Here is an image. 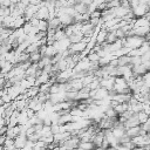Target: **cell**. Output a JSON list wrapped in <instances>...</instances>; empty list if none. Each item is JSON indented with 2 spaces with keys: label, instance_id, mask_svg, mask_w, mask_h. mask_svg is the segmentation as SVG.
<instances>
[{
  "label": "cell",
  "instance_id": "30bf717a",
  "mask_svg": "<svg viewBox=\"0 0 150 150\" xmlns=\"http://www.w3.org/2000/svg\"><path fill=\"white\" fill-rule=\"evenodd\" d=\"M107 30L105 29H101L98 33H97V35H96V43L97 45H101V43H103L104 41H105V38H107Z\"/></svg>",
  "mask_w": 150,
  "mask_h": 150
},
{
  "label": "cell",
  "instance_id": "3957f363",
  "mask_svg": "<svg viewBox=\"0 0 150 150\" xmlns=\"http://www.w3.org/2000/svg\"><path fill=\"white\" fill-rule=\"evenodd\" d=\"M13 141H14V146H15L16 150L22 149L27 144V137H26L25 134H19Z\"/></svg>",
  "mask_w": 150,
  "mask_h": 150
},
{
  "label": "cell",
  "instance_id": "7a4b0ae2",
  "mask_svg": "<svg viewBox=\"0 0 150 150\" xmlns=\"http://www.w3.org/2000/svg\"><path fill=\"white\" fill-rule=\"evenodd\" d=\"M86 46H87V43L83 42V41H80V42H76V43H70V46L68 48V52H69L70 55L80 54L81 52H83L86 49Z\"/></svg>",
  "mask_w": 150,
  "mask_h": 150
},
{
  "label": "cell",
  "instance_id": "2e32d148",
  "mask_svg": "<svg viewBox=\"0 0 150 150\" xmlns=\"http://www.w3.org/2000/svg\"><path fill=\"white\" fill-rule=\"evenodd\" d=\"M87 87L89 88V90H95V89L100 88V80H98V79H95V80L91 81Z\"/></svg>",
  "mask_w": 150,
  "mask_h": 150
},
{
  "label": "cell",
  "instance_id": "5b68a950",
  "mask_svg": "<svg viewBox=\"0 0 150 150\" xmlns=\"http://www.w3.org/2000/svg\"><path fill=\"white\" fill-rule=\"evenodd\" d=\"M141 125H136V127H131V128H128L125 129V135L129 136L130 138L135 137V136H138L141 135Z\"/></svg>",
  "mask_w": 150,
  "mask_h": 150
},
{
  "label": "cell",
  "instance_id": "6da1fadb",
  "mask_svg": "<svg viewBox=\"0 0 150 150\" xmlns=\"http://www.w3.org/2000/svg\"><path fill=\"white\" fill-rule=\"evenodd\" d=\"M131 12H132L135 18H142V16H144L145 13L149 12V5H146V4H138L135 8L131 9Z\"/></svg>",
  "mask_w": 150,
  "mask_h": 150
},
{
  "label": "cell",
  "instance_id": "8fae6325",
  "mask_svg": "<svg viewBox=\"0 0 150 150\" xmlns=\"http://www.w3.org/2000/svg\"><path fill=\"white\" fill-rule=\"evenodd\" d=\"M130 60H131V57L128 56V55H123V56L117 57L118 67H122V66H130Z\"/></svg>",
  "mask_w": 150,
  "mask_h": 150
},
{
  "label": "cell",
  "instance_id": "9c48e42d",
  "mask_svg": "<svg viewBox=\"0 0 150 150\" xmlns=\"http://www.w3.org/2000/svg\"><path fill=\"white\" fill-rule=\"evenodd\" d=\"M73 8H74V11H75L77 14H84V13H87V11H88V6H86V5L81 4V2L75 4V5L73 6Z\"/></svg>",
  "mask_w": 150,
  "mask_h": 150
},
{
  "label": "cell",
  "instance_id": "5bb4252c",
  "mask_svg": "<svg viewBox=\"0 0 150 150\" xmlns=\"http://www.w3.org/2000/svg\"><path fill=\"white\" fill-rule=\"evenodd\" d=\"M38 29L40 32H47V29H48V20H39Z\"/></svg>",
  "mask_w": 150,
  "mask_h": 150
},
{
  "label": "cell",
  "instance_id": "d6986e66",
  "mask_svg": "<svg viewBox=\"0 0 150 150\" xmlns=\"http://www.w3.org/2000/svg\"><path fill=\"white\" fill-rule=\"evenodd\" d=\"M103 2H105V1H104V0H93V4H94L96 7H97L98 5H101V4H103Z\"/></svg>",
  "mask_w": 150,
  "mask_h": 150
},
{
  "label": "cell",
  "instance_id": "ac0fdd59",
  "mask_svg": "<svg viewBox=\"0 0 150 150\" xmlns=\"http://www.w3.org/2000/svg\"><path fill=\"white\" fill-rule=\"evenodd\" d=\"M89 16L90 18H101V11H94V12H91L90 14H89Z\"/></svg>",
  "mask_w": 150,
  "mask_h": 150
},
{
  "label": "cell",
  "instance_id": "44dd1931",
  "mask_svg": "<svg viewBox=\"0 0 150 150\" xmlns=\"http://www.w3.org/2000/svg\"><path fill=\"white\" fill-rule=\"evenodd\" d=\"M105 150H116V148L115 146H108V148H105Z\"/></svg>",
  "mask_w": 150,
  "mask_h": 150
},
{
  "label": "cell",
  "instance_id": "ba28073f",
  "mask_svg": "<svg viewBox=\"0 0 150 150\" xmlns=\"http://www.w3.org/2000/svg\"><path fill=\"white\" fill-rule=\"evenodd\" d=\"M112 109H114L115 112L120 116V115H122L124 111H127V110L129 109V105H128V103H117Z\"/></svg>",
  "mask_w": 150,
  "mask_h": 150
},
{
  "label": "cell",
  "instance_id": "e0dca14e",
  "mask_svg": "<svg viewBox=\"0 0 150 150\" xmlns=\"http://www.w3.org/2000/svg\"><path fill=\"white\" fill-rule=\"evenodd\" d=\"M128 2H129V6H130V9H132L139 4V0H128Z\"/></svg>",
  "mask_w": 150,
  "mask_h": 150
},
{
  "label": "cell",
  "instance_id": "277c9868",
  "mask_svg": "<svg viewBox=\"0 0 150 150\" xmlns=\"http://www.w3.org/2000/svg\"><path fill=\"white\" fill-rule=\"evenodd\" d=\"M34 16L39 20H48L49 19V12L45 6H40V8L38 9V12Z\"/></svg>",
  "mask_w": 150,
  "mask_h": 150
},
{
  "label": "cell",
  "instance_id": "4fadbf2b",
  "mask_svg": "<svg viewBox=\"0 0 150 150\" xmlns=\"http://www.w3.org/2000/svg\"><path fill=\"white\" fill-rule=\"evenodd\" d=\"M116 40H118V39L116 38L115 32L112 30V32H108V33H107V38H105V41H104V42H107L108 45H110V43H114Z\"/></svg>",
  "mask_w": 150,
  "mask_h": 150
},
{
  "label": "cell",
  "instance_id": "603a6c76",
  "mask_svg": "<svg viewBox=\"0 0 150 150\" xmlns=\"http://www.w3.org/2000/svg\"><path fill=\"white\" fill-rule=\"evenodd\" d=\"M105 2H110V1H112V0H104Z\"/></svg>",
  "mask_w": 150,
  "mask_h": 150
},
{
  "label": "cell",
  "instance_id": "7402d4cb",
  "mask_svg": "<svg viewBox=\"0 0 150 150\" xmlns=\"http://www.w3.org/2000/svg\"><path fill=\"white\" fill-rule=\"evenodd\" d=\"M4 104H5V103H4V101H2V100H1V98H0V108H1V107H2V105H4Z\"/></svg>",
  "mask_w": 150,
  "mask_h": 150
},
{
  "label": "cell",
  "instance_id": "9a60e30c",
  "mask_svg": "<svg viewBox=\"0 0 150 150\" xmlns=\"http://www.w3.org/2000/svg\"><path fill=\"white\" fill-rule=\"evenodd\" d=\"M137 118H138L139 124H143L144 122H146L149 120V115H146L144 111H139V112H137Z\"/></svg>",
  "mask_w": 150,
  "mask_h": 150
},
{
  "label": "cell",
  "instance_id": "8992f818",
  "mask_svg": "<svg viewBox=\"0 0 150 150\" xmlns=\"http://www.w3.org/2000/svg\"><path fill=\"white\" fill-rule=\"evenodd\" d=\"M134 30V35L135 36H139V38H144L145 35L149 34V26L145 27H137V28H132Z\"/></svg>",
  "mask_w": 150,
  "mask_h": 150
},
{
  "label": "cell",
  "instance_id": "ffe728a7",
  "mask_svg": "<svg viewBox=\"0 0 150 150\" xmlns=\"http://www.w3.org/2000/svg\"><path fill=\"white\" fill-rule=\"evenodd\" d=\"M80 2L83 4V5H86V6H89L93 2V0H80Z\"/></svg>",
  "mask_w": 150,
  "mask_h": 150
},
{
  "label": "cell",
  "instance_id": "7c38bea8",
  "mask_svg": "<svg viewBox=\"0 0 150 150\" xmlns=\"http://www.w3.org/2000/svg\"><path fill=\"white\" fill-rule=\"evenodd\" d=\"M41 59H42V56L39 52H33L29 54V62L30 63H38Z\"/></svg>",
  "mask_w": 150,
  "mask_h": 150
},
{
  "label": "cell",
  "instance_id": "52a82bcc",
  "mask_svg": "<svg viewBox=\"0 0 150 150\" xmlns=\"http://www.w3.org/2000/svg\"><path fill=\"white\" fill-rule=\"evenodd\" d=\"M89 93H90V90L88 87H82L80 90H77V101L89 98Z\"/></svg>",
  "mask_w": 150,
  "mask_h": 150
}]
</instances>
